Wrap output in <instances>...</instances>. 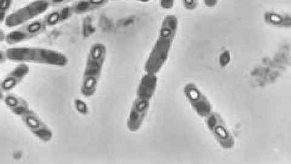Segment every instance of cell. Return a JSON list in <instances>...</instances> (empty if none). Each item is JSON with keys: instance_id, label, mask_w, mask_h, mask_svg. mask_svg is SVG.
Here are the masks:
<instances>
[{"instance_id": "6da1fadb", "label": "cell", "mask_w": 291, "mask_h": 164, "mask_svg": "<svg viewBox=\"0 0 291 164\" xmlns=\"http://www.w3.org/2000/svg\"><path fill=\"white\" fill-rule=\"evenodd\" d=\"M8 61L18 63L34 64L64 67L69 59L64 53L45 47L17 46L5 50Z\"/></svg>"}, {"instance_id": "7a4b0ae2", "label": "cell", "mask_w": 291, "mask_h": 164, "mask_svg": "<svg viewBox=\"0 0 291 164\" xmlns=\"http://www.w3.org/2000/svg\"><path fill=\"white\" fill-rule=\"evenodd\" d=\"M106 53L105 44L101 43H94L89 49L80 88L83 96L92 97L96 93L105 65Z\"/></svg>"}, {"instance_id": "3957f363", "label": "cell", "mask_w": 291, "mask_h": 164, "mask_svg": "<svg viewBox=\"0 0 291 164\" xmlns=\"http://www.w3.org/2000/svg\"><path fill=\"white\" fill-rule=\"evenodd\" d=\"M50 7L48 0H34L9 14L5 20V25L9 28L25 25L29 21L46 13Z\"/></svg>"}, {"instance_id": "277c9868", "label": "cell", "mask_w": 291, "mask_h": 164, "mask_svg": "<svg viewBox=\"0 0 291 164\" xmlns=\"http://www.w3.org/2000/svg\"><path fill=\"white\" fill-rule=\"evenodd\" d=\"M173 41L170 38L158 37L145 62L146 73L157 74L159 72L167 61Z\"/></svg>"}, {"instance_id": "5b68a950", "label": "cell", "mask_w": 291, "mask_h": 164, "mask_svg": "<svg viewBox=\"0 0 291 164\" xmlns=\"http://www.w3.org/2000/svg\"><path fill=\"white\" fill-rule=\"evenodd\" d=\"M20 117L26 127L40 141L44 142L52 141V130L34 110L29 108Z\"/></svg>"}, {"instance_id": "8992f818", "label": "cell", "mask_w": 291, "mask_h": 164, "mask_svg": "<svg viewBox=\"0 0 291 164\" xmlns=\"http://www.w3.org/2000/svg\"><path fill=\"white\" fill-rule=\"evenodd\" d=\"M183 91L187 99L199 116L207 118L211 114L212 104L194 83H188Z\"/></svg>"}, {"instance_id": "52a82bcc", "label": "cell", "mask_w": 291, "mask_h": 164, "mask_svg": "<svg viewBox=\"0 0 291 164\" xmlns=\"http://www.w3.org/2000/svg\"><path fill=\"white\" fill-rule=\"evenodd\" d=\"M207 127L222 148L230 149L234 145L233 135L218 113H212L207 117Z\"/></svg>"}, {"instance_id": "ba28073f", "label": "cell", "mask_w": 291, "mask_h": 164, "mask_svg": "<svg viewBox=\"0 0 291 164\" xmlns=\"http://www.w3.org/2000/svg\"><path fill=\"white\" fill-rule=\"evenodd\" d=\"M30 68L26 63H19L0 80V89L9 92L16 88L28 75Z\"/></svg>"}, {"instance_id": "9c48e42d", "label": "cell", "mask_w": 291, "mask_h": 164, "mask_svg": "<svg viewBox=\"0 0 291 164\" xmlns=\"http://www.w3.org/2000/svg\"><path fill=\"white\" fill-rule=\"evenodd\" d=\"M150 107V100L136 98L133 103L129 113L127 127L130 131H135L140 129L148 114Z\"/></svg>"}, {"instance_id": "30bf717a", "label": "cell", "mask_w": 291, "mask_h": 164, "mask_svg": "<svg viewBox=\"0 0 291 164\" xmlns=\"http://www.w3.org/2000/svg\"><path fill=\"white\" fill-rule=\"evenodd\" d=\"M157 82L158 79L156 74L146 73L138 86V98L150 100L155 93Z\"/></svg>"}, {"instance_id": "8fae6325", "label": "cell", "mask_w": 291, "mask_h": 164, "mask_svg": "<svg viewBox=\"0 0 291 164\" xmlns=\"http://www.w3.org/2000/svg\"><path fill=\"white\" fill-rule=\"evenodd\" d=\"M71 6L67 5L58 10L50 12L44 17V21L47 27H52L66 22L74 16Z\"/></svg>"}, {"instance_id": "7c38bea8", "label": "cell", "mask_w": 291, "mask_h": 164, "mask_svg": "<svg viewBox=\"0 0 291 164\" xmlns=\"http://www.w3.org/2000/svg\"><path fill=\"white\" fill-rule=\"evenodd\" d=\"M3 102L12 113L19 116L29 108V104L26 100L14 94L8 93L4 95Z\"/></svg>"}, {"instance_id": "4fadbf2b", "label": "cell", "mask_w": 291, "mask_h": 164, "mask_svg": "<svg viewBox=\"0 0 291 164\" xmlns=\"http://www.w3.org/2000/svg\"><path fill=\"white\" fill-rule=\"evenodd\" d=\"M179 20L175 15L169 14L163 19L159 30V36L174 40L176 36Z\"/></svg>"}, {"instance_id": "5bb4252c", "label": "cell", "mask_w": 291, "mask_h": 164, "mask_svg": "<svg viewBox=\"0 0 291 164\" xmlns=\"http://www.w3.org/2000/svg\"><path fill=\"white\" fill-rule=\"evenodd\" d=\"M265 21L269 25L278 27L290 26V17L289 15L268 12L264 17Z\"/></svg>"}, {"instance_id": "9a60e30c", "label": "cell", "mask_w": 291, "mask_h": 164, "mask_svg": "<svg viewBox=\"0 0 291 164\" xmlns=\"http://www.w3.org/2000/svg\"><path fill=\"white\" fill-rule=\"evenodd\" d=\"M47 26L43 19H37L25 24L22 28L32 38L38 36L46 31Z\"/></svg>"}, {"instance_id": "2e32d148", "label": "cell", "mask_w": 291, "mask_h": 164, "mask_svg": "<svg viewBox=\"0 0 291 164\" xmlns=\"http://www.w3.org/2000/svg\"><path fill=\"white\" fill-rule=\"evenodd\" d=\"M31 39L32 38L21 27L6 34L5 41L10 45H14Z\"/></svg>"}, {"instance_id": "e0dca14e", "label": "cell", "mask_w": 291, "mask_h": 164, "mask_svg": "<svg viewBox=\"0 0 291 164\" xmlns=\"http://www.w3.org/2000/svg\"><path fill=\"white\" fill-rule=\"evenodd\" d=\"M70 6L74 14L81 15L94 11L88 0H77Z\"/></svg>"}, {"instance_id": "ac0fdd59", "label": "cell", "mask_w": 291, "mask_h": 164, "mask_svg": "<svg viewBox=\"0 0 291 164\" xmlns=\"http://www.w3.org/2000/svg\"><path fill=\"white\" fill-rule=\"evenodd\" d=\"M13 2L14 0H0V24L4 22L7 19Z\"/></svg>"}, {"instance_id": "d6986e66", "label": "cell", "mask_w": 291, "mask_h": 164, "mask_svg": "<svg viewBox=\"0 0 291 164\" xmlns=\"http://www.w3.org/2000/svg\"><path fill=\"white\" fill-rule=\"evenodd\" d=\"M74 105H75L76 109L77 110V112H79L83 115L87 114L88 112V106L83 101L77 98L75 100V102H74Z\"/></svg>"}, {"instance_id": "ffe728a7", "label": "cell", "mask_w": 291, "mask_h": 164, "mask_svg": "<svg viewBox=\"0 0 291 164\" xmlns=\"http://www.w3.org/2000/svg\"><path fill=\"white\" fill-rule=\"evenodd\" d=\"M182 2L186 10L194 11L198 7V0H182Z\"/></svg>"}, {"instance_id": "44dd1931", "label": "cell", "mask_w": 291, "mask_h": 164, "mask_svg": "<svg viewBox=\"0 0 291 164\" xmlns=\"http://www.w3.org/2000/svg\"><path fill=\"white\" fill-rule=\"evenodd\" d=\"M93 10L105 7L109 0H88Z\"/></svg>"}, {"instance_id": "7402d4cb", "label": "cell", "mask_w": 291, "mask_h": 164, "mask_svg": "<svg viewBox=\"0 0 291 164\" xmlns=\"http://www.w3.org/2000/svg\"><path fill=\"white\" fill-rule=\"evenodd\" d=\"M175 0H159V5L163 10H169L174 7Z\"/></svg>"}, {"instance_id": "603a6c76", "label": "cell", "mask_w": 291, "mask_h": 164, "mask_svg": "<svg viewBox=\"0 0 291 164\" xmlns=\"http://www.w3.org/2000/svg\"><path fill=\"white\" fill-rule=\"evenodd\" d=\"M50 6L63 5L69 2V0H48Z\"/></svg>"}, {"instance_id": "cb8c5ba5", "label": "cell", "mask_w": 291, "mask_h": 164, "mask_svg": "<svg viewBox=\"0 0 291 164\" xmlns=\"http://www.w3.org/2000/svg\"><path fill=\"white\" fill-rule=\"evenodd\" d=\"M204 5L207 8H213L217 5L219 0H203Z\"/></svg>"}, {"instance_id": "d4e9b609", "label": "cell", "mask_w": 291, "mask_h": 164, "mask_svg": "<svg viewBox=\"0 0 291 164\" xmlns=\"http://www.w3.org/2000/svg\"><path fill=\"white\" fill-rule=\"evenodd\" d=\"M8 61L7 53L5 50H0V65Z\"/></svg>"}, {"instance_id": "484cf974", "label": "cell", "mask_w": 291, "mask_h": 164, "mask_svg": "<svg viewBox=\"0 0 291 164\" xmlns=\"http://www.w3.org/2000/svg\"><path fill=\"white\" fill-rule=\"evenodd\" d=\"M5 32L3 30L0 29V43H2L3 41H5Z\"/></svg>"}, {"instance_id": "4316f807", "label": "cell", "mask_w": 291, "mask_h": 164, "mask_svg": "<svg viewBox=\"0 0 291 164\" xmlns=\"http://www.w3.org/2000/svg\"><path fill=\"white\" fill-rule=\"evenodd\" d=\"M4 91L0 89V103H1L2 101H3V98H4Z\"/></svg>"}, {"instance_id": "83f0119b", "label": "cell", "mask_w": 291, "mask_h": 164, "mask_svg": "<svg viewBox=\"0 0 291 164\" xmlns=\"http://www.w3.org/2000/svg\"><path fill=\"white\" fill-rule=\"evenodd\" d=\"M73 1V0H69V2Z\"/></svg>"}, {"instance_id": "f1b7e54d", "label": "cell", "mask_w": 291, "mask_h": 164, "mask_svg": "<svg viewBox=\"0 0 291 164\" xmlns=\"http://www.w3.org/2000/svg\"><path fill=\"white\" fill-rule=\"evenodd\" d=\"M114 1H118V0H114Z\"/></svg>"}]
</instances>
